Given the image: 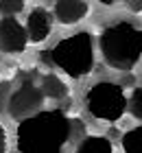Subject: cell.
Returning a JSON list of instances; mask_svg holds the SVG:
<instances>
[{
	"label": "cell",
	"mask_w": 142,
	"mask_h": 153,
	"mask_svg": "<svg viewBox=\"0 0 142 153\" xmlns=\"http://www.w3.org/2000/svg\"><path fill=\"white\" fill-rule=\"evenodd\" d=\"M11 81L9 79H4V81H0V114L7 109V103H9V96H11Z\"/></svg>",
	"instance_id": "cell-14"
},
{
	"label": "cell",
	"mask_w": 142,
	"mask_h": 153,
	"mask_svg": "<svg viewBox=\"0 0 142 153\" xmlns=\"http://www.w3.org/2000/svg\"><path fill=\"white\" fill-rule=\"evenodd\" d=\"M53 11H48L46 7H35L26 18V35L28 42L33 44H42L46 42L53 31Z\"/></svg>",
	"instance_id": "cell-7"
},
{
	"label": "cell",
	"mask_w": 142,
	"mask_h": 153,
	"mask_svg": "<svg viewBox=\"0 0 142 153\" xmlns=\"http://www.w3.org/2000/svg\"><path fill=\"white\" fill-rule=\"evenodd\" d=\"M7 147H9V140H7V129H4V125L0 123V153H7Z\"/></svg>",
	"instance_id": "cell-15"
},
{
	"label": "cell",
	"mask_w": 142,
	"mask_h": 153,
	"mask_svg": "<svg viewBox=\"0 0 142 153\" xmlns=\"http://www.w3.org/2000/svg\"><path fill=\"white\" fill-rule=\"evenodd\" d=\"M120 144H123L125 153H142V125L127 131L123 136V140H120Z\"/></svg>",
	"instance_id": "cell-11"
},
{
	"label": "cell",
	"mask_w": 142,
	"mask_h": 153,
	"mask_svg": "<svg viewBox=\"0 0 142 153\" xmlns=\"http://www.w3.org/2000/svg\"><path fill=\"white\" fill-rule=\"evenodd\" d=\"M39 88H42V92H44L46 99H66L68 96V85L55 74H44Z\"/></svg>",
	"instance_id": "cell-10"
},
{
	"label": "cell",
	"mask_w": 142,
	"mask_h": 153,
	"mask_svg": "<svg viewBox=\"0 0 142 153\" xmlns=\"http://www.w3.org/2000/svg\"><path fill=\"white\" fill-rule=\"evenodd\" d=\"M85 107L96 120L116 123L127 112L125 88L114 81H98L85 92Z\"/></svg>",
	"instance_id": "cell-4"
},
{
	"label": "cell",
	"mask_w": 142,
	"mask_h": 153,
	"mask_svg": "<svg viewBox=\"0 0 142 153\" xmlns=\"http://www.w3.org/2000/svg\"><path fill=\"white\" fill-rule=\"evenodd\" d=\"M74 153H114V144L105 136H85L77 144Z\"/></svg>",
	"instance_id": "cell-9"
},
{
	"label": "cell",
	"mask_w": 142,
	"mask_h": 153,
	"mask_svg": "<svg viewBox=\"0 0 142 153\" xmlns=\"http://www.w3.org/2000/svg\"><path fill=\"white\" fill-rule=\"evenodd\" d=\"M127 109L133 118L142 120V85L133 90L131 96H127Z\"/></svg>",
	"instance_id": "cell-12"
},
{
	"label": "cell",
	"mask_w": 142,
	"mask_h": 153,
	"mask_svg": "<svg viewBox=\"0 0 142 153\" xmlns=\"http://www.w3.org/2000/svg\"><path fill=\"white\" fill-rule=\"evenodd\" d=\"M74 120L61 109H44L18 123L16 144L20 153H63L72 138Z\"/></svg>",
	"instance_id": "cell-1"
},
{
	"label": "cell",
	"mask_w": 142,
	"mask_h": 153,
	"mask_svg": "<svg viewBox=\"0 0 142 153\" xmlns=\"http://www.w3.org/2000/svg\"><path fill=\"white\" fill-rule=\"evenodd\" d=\"M42 57L51 61V66L66 72L70 79H83L94 70V37L88 31L72 33L59 39Z\"/></svg>",
	"instance_id": "cell-3"
},
{
	"label": "cell",
	"mask_w": 142,
	"mask_h": 153,
	"mask_svg": "<svg viewBox=\"0 0 142 153\" xmlns=\"http://www.w3.org/2000/svg\"><path fill=\"white\" fill-rule=\"evenodd\" d=\"M28 46L26 26L16 18H0V53L4 55H22Z\"/></svg>",
	"instance_id": "cell-6"
},
{
	"label": "cell",
	"mask_w": 142,
	"mask_h": 153,
	"mask_svg": "<svg viewBox=\"0 0 142 153\" xmlns=\"http://www.w3.org/2000/svg\"><path fill=\"white\" fill-rule=\"evenodd\" d=\"M24 11L22 0H0V16L4 18H16L18 13Z\"/></svg>",
	"instance_id": "cell-13"
},
{
	"label": "cell",
	"mask_w": 142,
	"mask_h": 153,
	"mask_svg": "<svg viewBox=\"0 0 142 153\" xmlns=\"http://www.w3.org/2000/svg\"><path fill=\"white\" fill-rule=\"evenodd\" d=\"M98 48L109 68L129 72L142 59V29L127 20H118L101 31Z\"/></svg>",
	"instance_id": "cell-2"
},
{
	"label": "cell",
	"mask_w": 142,
	"mask_h": 153,
	"mask_svg": "<svg viewBox=\"0 0 142 153\" xmlns=\"http://www.w3.org/2000/svg\"><path fill=\"white\" fill-rule=\"evenodd\" d=\"M90 13V4L85 0H57L53 7V18H57V22L72 26L79 24L81 20L88 18Z\"/></svg>",
	"instance_id": "cell-8"
},
{
	"label": "cell",
	"mask_w": 142,
	"mask_h": 153,
	"mask_svg": "<svg viewBox=\"0 0 142 153\" xmlns=\"http://www.w3.org/2000/svg\"><path fill=\"white\" fill-rule=\"evenodd\" d=\"M46 96L42 92V88L35 83L31 76H22L18 81V85L11 90L9 103H7V114L16 120H24V118L42 112Z\"/></svg>",
	"instance_id": "cell-5"
},
{
	"label": "cell",
	"mask_w": 142,
	"mask_h": 153,
	"mask_svg": "<svg viewBox=\"0 0 142 153\" xmlns=\"http://www.w3.org/2000/svg\"><path fill=\"white\" fill-rule=\"evenodd\" d=\"M127 7H129V9H131L133 13H142V2H140V0H138V2L129 0V2H127Z\"/></svg>",
	"instance_id": "cell-16"
}]
</instances>
